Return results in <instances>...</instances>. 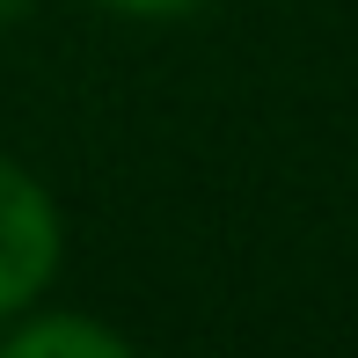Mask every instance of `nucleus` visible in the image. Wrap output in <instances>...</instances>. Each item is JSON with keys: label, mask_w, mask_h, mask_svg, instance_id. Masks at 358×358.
I'll return each instance as SVG.
<instances>
[{"label": "nucleus", "mask_w": 358, "mask_h": 358, "mask_svg": "<svg viewBox=\"0 0 358 358\" xmlns=\"http://www.w3.org/2000/svg\"><path fill=\"white\" fill-rule=\"evenodd\" d=\"M59 271V205L29 169L0 154V322L37 307V292Z\"/></svg>", "instance_id": "1"}, {"label": "nucleus", "mask_w": 358, "mask_h": 358, "mask_svg": "<svg viewBox=\"0 0 358 358\" xmlns=\"http://www.w3.org/2000/svg\"><path fill=\"white\" fill-rule=\"evenodd\" d=\"M0 351L8 358H124V336L103 329V322H73V315H44V322H22V329H0Z\"/></svg>", "instance_id": "2"}, {"label": "nucleus", "mask_w": 358, "mask_h": 358, "mask_svg": "<svg viewBox=\"0 0 358 358\" xmlns=\"http://www.w3.org/2000/svg\"><path fill=\"white\" fill-rule=\"evenodd\" d=\"M110 8H124V15H190L205 0H110Z\"/></svg>", "instance_id": "3"}, {"label": "nucleus", "mask_w": 358, "mask_h": 358, "mask_svg": "<svg viewBox=\"0 0 358 358\" xmlns=\"http://www.w3.org/2000/svg\"><path fill=\"white\" fill-rule=\"evenodd\" d=\"M29 8V0H0V22H15V15H22Z\"/></svg>", "instance_id": "4"}]
</instances>
